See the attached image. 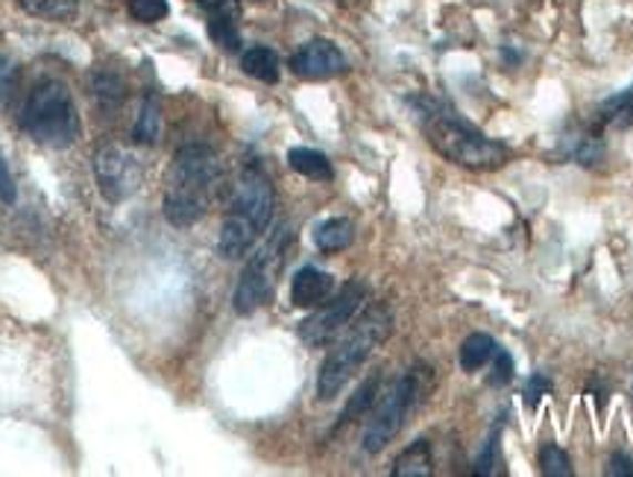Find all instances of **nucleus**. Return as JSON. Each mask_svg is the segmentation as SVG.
<instances>
[{"label": "nucleus", "instance_id": "obj_1", "mask_svg": "<svg viewBox=\"0 0 633 477\" xmlns=\"http://www.w3.org/2000/svg\"><path fill=\"white\" fill-rule=\"evenodd\" d=\"M221 158L206 144L176 149L165 176V217L176 229H188L208 215L221 182Z\"/></svg>", "mask_w": 633, "mask_h": 477}, {"label": "nucleus", "instance_id": "obj_4", "mask_svg": "<svg viewBox=\"0 0 633 477\" xmlns=\"http://www.w3.org/2000/svg\"><path fill=\"white\" fill-rule=\"evenodd\" d=\"M18 126L42 147L68 149L74 147L80 135H83V124L76 115L74 100L65 83L59 80H42L30 91L21 115H18Z\"/></svg>", "mask_w": 633, "mask_h": 477}, {"label": "nucleus", "instance_id": "obj_23", "mask_svg": "<svg viewBox=\"0 0 633 477\" xmlns=\"http://www.w3.org/2000/svg\"><path fill=\"white\" fill-rule=\"evenodd\" d=\"M540 471L545 477H569L572 475V463H569V454L558 445H543L540 452Z\"/></svg>", "mask_w": 633, "mask_h": 477}, {"label": "nucleus", "instance_id": "obj_11", "mask_svg": "<svg viewBox=\"0 0 633 477\" xmlns=\"http://www.w3.org/2000/svg\"><path fill=\"white\" fill-rule=\"evenodd\" d=\"M331 290H335V279L329 272L317 270V267H303L290 284V302L296 308H317L331 297Z\"/></svg>", "mask_w": 633, "mask_h": 477}, {"label": "nucleus", "instance_id": "obj_8", "mask_svg": "<svg viewBox=\"0 0 633 477\" xmlns=\"http://www.w3.org/2000/svg\"><path fill=\"white\" fill-rule=\"evenodd\" d=\"M364 299H367V284L364 281H349L335 299H326L317 304V311L308 320L299 322V340L308 349L329 346L331 340L338 338L340 331L355 320V313L361 311Z\"/></svg>", "mask_w": 633, "mask_h": 477}, {"label": "nucleus", "instance_id": "obj_29", "mask_svg": "<svg viewBox=\"0 0 633 477\" xmlns=\"http://www.w3.org/2000/svg\"><path fill=\"white\" fill-rule=\"evenodd\" d=\"M608 475L616 477H633V460L627 454H613L608 463Z\"/></svg>", "mask_w": 633, "mask_h": 477}, {"label": "nucleus", "instance_id": "obj_26", "mask_svg": "<svg viewBox=\"0 0 633 477\" xmlns=\"http://www.w3.org/2000/svg\"><path fill=\"white\" fill-rule=\"evenodd\" d=\"M197 3L203 9H206L208 15L232 18V21H238V18H241V3H238V0H197Z\"/></svg>", "mask_w": 633, "mask_h": 477}, {"label": "nucleus", "instance_id": "obj_21", "mask_svg": "<svg viewBox=\"0 0 633 477\" xmlns=\"http://www.w3.org/2000/svg\"><path fill=\"white\" fill-rule=\"evenodd\" d=\"M599 117L601 124L608 126H633V85L604 100L599 108Z\"/></svg>", "mask_w": 633, "mask_h": 477}, {"label": "nucleus", "instance_id": "obj_15", "mask_svg": "<svg viewBox=\"0 0 633 477\" xmlns=\"http://www.w3.org/2000/svg\"><path fill=\"white\" fill-rule=\"evenodd\" d=\"M91 89H94V97H98L100 108L109 112V115H115L118 108L124 106L126 85L115 71H98V74L91 76Z\"/></svg>", "mask_w": 633, "mask_h": 477}, {"label": "nucleus", "instance_id": "obj_2", "mask_svg": "<svg viewBox=\"0 0 633 477\" xmlns=\"http://www.w3.org/2000/svg\"><path fill=\"white\" fill-rule=\"evenodd\" d=\"M276 211V190L262 167H244L232 190L229 215L217 235V256L238 261L255 247L262 231L270 226Z\"/></svg>", "mask_w": 633, "mask_h": 477}, {"label": "nucleus", "instance_id": "obj_25", "mask_svg": "<svg viewBox=\"0 0 633 477\" xmlns=\"http://www.w3.org/2000/svg\"><path fill=\"white\" fill-rule=\"evenodd\" d=\"M513 379V357H510L504 349L496 346L493 352V372H490V384H496V387H502V384H508V381Z\"/></svg>", "mask_w": 633, "mask_h": 477}, {"label": "nucleus", "instance_id": "obj_7", "mask_svg": "<svg viewBox=\"0 0 633 477\" xmlns=\"http://www.w3.org/2000/svg\"><path fill=\"white\" fill-rule=\"evenodd\" d=\"M288 240H290V229L282 222L279 229L273 231L270 238L258 247V252L249 258L244 272H241L235 297H232L235 313L249 317V313L258 311L262 304L270 302L273 290H276V281H279L282 267H285V258H288L285 256V252H288Z\"/></svg>", "mask_w": 633, "mask_h": 477}, {"label": "nucleus", "instance_id": "obj_3", "mask_svg": "<svg viewBox=\"0 0 633 477\" xmlns=\"http://www.w3.org/2000/svg\"><path fill=\"white\" fill-rule=\"evenodd\" d=\"M390 331H394V313L387 304H372L358 320L349 322L344 338L331 346L323 361L320 375H317V398L331 402L335 395H340V390L355 379V372L390 338Z\"/></svg>", "mask_w": 633, "mask_h": 477}, {"label": "nucleus", "instance_id": "obj_13", "mask_svg": "<svg viewBox=\"0 0 633 477\" xmlns=\"http://www.w3.org/2000/svg\"><path fill=\"white\" fill-rule=\"evenodd\" d=\"M355 226L349 217H331V220H323L317 229H314V243L320 252H340L353 243Z\"/></svg>", "mask_w": 633, "mask_h": 477}, {"label": "nucleus", "instance_id": "obj_19", "mask_svg": "<svg viewBox=\"0 0 633 477\" xmlns=\"http://www.w3.org/2000/svg\"><path fill=\"white\" fill-rule=\"evenodd\" d=\"M24 12L35 18H44V21H59V24H68L76 18V0H18Z\"/></svg>", "mask_w": 633, "mask_h": 477}, {"label": "nucleus", "instance_id": "obj_20", "mask_svg": "<svg viewBox=\"0 0 633 477\" xmlns=\"http://www.w3.org/2000/svg\"><path fill=\"white\" fill-rule=\"evenodd\" d=\"M493 352H496L493 338H487V334H469L461 346L463 372H478L481 366H487V363L493 361Z\"/></svg>", "mask_w": 633, "mask_h": 477}, {"label": "nucleus", "instance_id": "obj_14", "mask_svg": "<svg viewBox=\"0 0 633 477\" xmlns=\"http://www.w3.org/2000/svg\"><path fill=\"white\" fill-rule=\"evenodd\" d=\"M132 138H135V144H144V147H153L162 138V106H159L156 94H147L144 103H141L139 121L132 126Z\"/></svg>", "mask_w": 633, "mask_h": 477}, {"label": "nucleus", "instance_id": "obj_12", "mask_svg": "<svg viewBox=\"0 0 633 477\" xmlns=\"http://www.w3.org/2000/svg\"><path fill=\"white\" fill-rule=\"evenodd\" d=\"M435 475V457L426 439H417L405 448L394 463V477H428Z\"/></svg>", "mask_w": 633, "mask_h": 477}, {"label": "nucleus", "instance_id": "obj_17", "mask_svg": "<svg viewBox=\"0 0 633 477\" xmlns=\"http://www.w3.org/2000/svg\"><path fill=\"white\" fill-rule=\"evenodd\" d=\"M379 387H381L379 375H370V379L364 381L361 387L355 390L353 398L346 402L344 411H340V419H338V425H335V431L346 428V425H353V422L361 419L364 413L370 411L372 404H376V398H379Z\"/></svg>", "mask_w": 633, "mask_h": 477}, {"label": "nucleus", "instance_id": "obj_22", "mask_svg": "<svg viewBox=\"0 0 633 477\" xmlns=\"http://www.w3.org/2000/svg\"><path fill=\"white\" fill-rule=\"evenodd\" d=\"M208 35L214 39V44L223 50H241V35H238V21H232V18H217V15H208Z\"/></svg>", "mask_w": 633, "mask_h": 477}, {"label": "nucleus", "instance_id": "obj_10", "mask_svg": "<svg viewBox=\"0 0 633 477\" xmlns=\"http://www.w3.org/2000/svg\"><path fill=\"white\" fill-rule=\"evenodd\" d=\"M290 71L299 80H331L346 71V56L329 39H314L290 56Z\"/></svg>", "mask_w": 633, "mask_h": 477}, {"label": "nucleus", "instance_id": "obj_16", "mask_svg": "<svg viewBox=\"0 0 633 477\" xmlns=\"http://www.w3.org/2000/svg\"><path fill=\"white\" fill-rule=\"evenodd\" d=\"M288 165L290 170H296L299 176H305V179H314V182H329L331 176V165L329 158L323 156V153H317V149L312 147H294L288 153Z\"/></svg>", "mask_w": 633, "mask_h": 477}, {"label": "nucleus", "instance_id": "obj_5", "mask_svg": "<svg viewBox=\"0 0 633 477\" xmlns=\"http://www.w3.org/2000/svg\"><path fill=\"white\" fill-rule=\"evenodd\" d=\"M431 147L455 165L469 167V170H499L510 162V149L499 141L487 138L469 124L452 115L428 117L426 124Z\"/></svg>", "mask_w": 633, "mask_h": 477}, {"label": "nucleus", "instance_id": "obj_28", "mask_svg": "<svg viewBox=\"0 0 633 477\" xmlns=\"http://www.w3.org/2000/svg\"><path fill=\"white\" fill-rule=\"evenodd\" d=\"M16 197V182H12V174H9L7 162H3V153H0V199H3L7 206H12Z\"/></svg>", "mask_w": 633, "mask_h": 477}, {"label": "nucleus", "instance_id": "obj_24", "mask_svg": "<svg viewBox=\"0 0 633 477\" xmlns=\"http://www.w3.org/2000/svg\"><path fill=\"white\" fill-rule=\"evenodd\" d=\"M167 12H171L167 0H130V15L141 24H156L167 18Z\"/></svg>", "mask_w": 633, "mask_h": 477}, {"label": "nucleus", "instance_id": "obj_27", "mask_svg": "<svg viewBox=\"0 0 633 477\" xmlns=\"http://www.w3.org/2000/svg\"><path fill=\"white\" fill-rule=\"evenodd\" d=\"M551 393V381L545 379V375H531L525 384V398L531 407H537V402L543 398V395Z\"/></svg>", "mask_w": 633, "mask_h": 477}, {"label": "nucleus", "instance_id": "obj_9", "mask_svg": "<svg viewBox=\"0 0 633 477\" xmlns=\"http://www.w3.org/2000/svg\"><path fill=\"white\" fill-rule=\"evenodd\" d=\"M94 179L106 203H124L141 188V165L124 144L106 141L94 153Z\"/></svg>", "mask_w": 633, "mask_h": 477}, {"label": "nucleus", "instance_id": "obj_18", "mask_svg": "<svg viewBox=\"0 0 633 477\" xmlns=\"http://www.w3.org/2000/svg\"><path fill=\"white\" fill-rule=\"evenodd\" d=\"M241 68L244 74L253 76V80H262V83H279L282 65L279 56L273 53L270 48H253L241 56Z\"/></svg>", "mask_w": 633, "mask_h": 477}, {"label": "nucleus", "instance_id": "obj_6", "mask_svg": "<svg viewBox=\"0 0 633 477\" xmlns=\"http://www.w3.org/2000/svg\"><path fill=\"white\" fill-rule=\"evenodd\" d=\"M428 366H414L405 375L396 379V384L381 395L376 402V411H372L370 422H367V431H364V452L367 454H379L385 452L387 445L394 443V436L402 431L408 413L417 407L422 395H426V381L431 379L428 375Z\"/></svg>", "mask_w": 633, "mask_h": 477}]
</instances>
